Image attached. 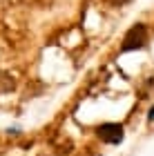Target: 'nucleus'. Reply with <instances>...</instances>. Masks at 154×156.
I'll return each instance as SVG.
<instances>
[{"mask_svg": "<svg viewBox=\"0 0 154 156\" xmlns=\"http://www.w3.org/2000/svg\"><path fill=\"white\" fill-rule=\"evenodd\" d=\"M148 118H150V123H154V107L150 109V116H148Z\"/></svg>", "mask_w": 154, "mask_h": 156, "instance_id": "4", "label": "nucleus"}, {"mask_svg": "<svg viewBox=\"0 0 154 156\" xmlns=\"http://www.w3.org/2000/svg\"><path fill=\"white\" fill-rule=\"evenodd\" d=\"M109 7H123V5H127V2H132V0H105Z\"/></svg>", "mask_w": 154, "mask_h": 156, "instance_id": "3", "label": "nucleus"}, {"mask_svg": "<svg viewBox=\"0 0 154 156\" xmlns=\"http://www.w3.org/2000/svg\"><path fill=\"white\" fill-rule=\"evenodd\" d=\"M96 136L107 145H118L125 138V129L121 123H103L96 127Z\"/></svg>", "mask_w": 154, "mask_h": 156, "instance_id": "2", "label": "nucleus"}, {"mask_svg": "<svg viewBox=\"0 0 154 156\" xmlns=\"http://www.w3.org/2000/svg\"><path fill=\"white\" fill-rule=\"evenodd\" d=\"M150 40V29L145 23H136L132 25L127 34L123 36V45H121V51H136V49H143Z\"/></svg>", "mask_w": 154, "mask_h": 156, "instance_id": "1", "label": "nucleus"}]
</instances>
